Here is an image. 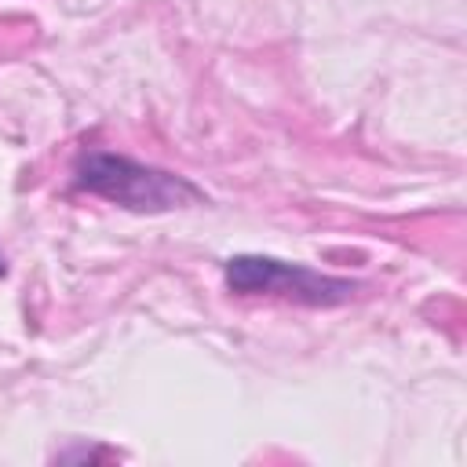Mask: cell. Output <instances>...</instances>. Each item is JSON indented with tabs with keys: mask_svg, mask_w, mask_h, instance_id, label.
<instances>
[{
	"mask_svg": "<svg viewBox=\"0 0 467 467\" xmlns=\"http://www.w3.org/2000/svg\"><path fill=\"white\" fill-rule=\"evenodd\" d=\"M226 288L234 296H281L299 306H343L350 303L361 285L350 277L321 274L306 263H288L277 255H230L223 263Z\"/></svg>",
	"mask_w": 467,
	"mask_h": 467,
	"instance_id": "7a4b0ae2",
	"label": "cell"
},
{
	"mask_svg": "<svg viewBox=\"0 0 467 467\" xmlns=\"http://www.w3.org/2000/svg\"><path fill=\"white\" fill-rule=\"evenodd\" d=\"M73 182L117 208L139 212V215H161V212H175V208L208 204V193L197 182H190L186 175L142 164V161L113 153V150L80 153L77 168H73Z\"/></svg>",
	"mask_w": 467,
	"mask_h": 467,
	"instance_id": "6da1fadb",
	"label": "cell"
},
{
	"mask_svg": "<svg viewBox=\"0 0 467 467\" xmlns=\"http://www.w3.org/2000/svg\"><path fill=\"white\" fill-rule=\"evenodd\" d=\"M4 274H7V266H4V255H0V277H4Z\"/></svg>",
	"mask_w": 467,
	"mask_h": 467,
	"instance_id": "3957f363",
	"label": "cell"
}]
</instances>
